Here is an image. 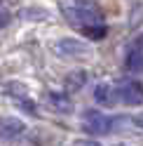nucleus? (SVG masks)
<instances>
[{"label":"nucleus","mask_w":143,"mask_h":146,"mask_svg":"<svg viewBox=\"0 0 143 146\" xmlns=\"http://www.w3.org/2000/svg\"><path fill=\"white\" fill-rule=\"evenodd\" d=\"M124 66H127L131 73L143 71V50L138 45H131V50L127 52V59H124Z\"/></svg>","instance_id":"6e6552de"},{"label":"nucleus","mask_w":143,"mask_h":146,"mask_svg":"<svg viewBox=\"0 0 143 146\" xmlns=\"http://www.w3.org/2000/svg\"><path fill=\"white\" fill-rule=\"evenodd\" d=\"M117 99L127 106H141L143 104V85L138 80H122V83L115 87Z\"/></svg>","instance_id":"7ed1b4c3"},{"label":"nucleus","mask_w":143,"mask_h":146,"mask_svg":"<svg viewBox=\"0 0 143 146\" xmlns=\"http://www.w3.org/2000/svg\"><path fill=\"white\" fill-rule=\"evenodd\" d=\"M61 12L68 19V24H75V26H96V24H103V10L94 0H77L73 5H61Z\"/></svg>","instance_id":"f257e3e1"},{"label":"nucleus","mask_w":143,"mask_h":146,"mask_svg":"<svg viewBox=\"0 0 143 146\" xmlns=\"http://www.w3.org/2000/svg\"><path fill=\"white\" fill-rule=\"evenodd\" d=\"M19 17H21V19H35V17H38V19H45L47 12H42V10H21Z\"/></svg>","instance_id":"9b49d317"},{"label":"nucleus","mask_w":143,"mask_h":146,"mask_svg":"<svg viewBox=\"0 0 143 146\" xmlns=\"http://www.w3.org/2000/svg\"><path fill=\"white\" fill-rule=\"evenodd\" d=\"M5 24H7V17H0V29H3Z\"/></svg>","instance_id":"4468645a"},{"label":"nucleus","mask_w":143,"mask_h":146,"mask_svg":"<svg viewBox=\"0 0 143 146\" xmlns=\"http://www.w3.org/2000/svg\"><path fill=\"white\" fill-rule=\"evenodd\" d=\"M26 130L24 120L19 118H0V139H14V137H19L21 132Z\"/></svg>","instance_id":"39448f33"},{"label":"nucleus","mask_w":143,"mask_h":146,"mask_svg":"<svg viewBox=\"0 0 143 146\" xmlns=\"http://www.w3.org/2000/svg\"><path fill=\"white\" fill-rule=\"evenodd\" d=\"M47 104L59 113H68L73 111V104H70V97L68 94H61V92H49L47 94Z\"/></svg>","instance_id":"0eeeda50"},{"label":"nucleus","mask_w":143,"mask_h":146,"mask_svg":"<svg viewBox=\"0 0 143 146\" xmlns=\"http://www.w3.org/2000/svg\"><path fill=\"white\" fill-rule=\"evenodd\" d=\"M94 99L99 104H103V106H113L115 102H117V92H115V87H110L108 83H101L94 90Z\"/></svg>","instance_id":"423d86ee"},{"label":"nucleus","mask_w":143,"mask_h":146,"mask_svg":"<svg viewBox=\"0 0 143 146\" xmlns=\"http://www.w3.org/2000/svg\"><path fill=\"white\" fill-rule=\"evenodd\" d=\"M82 33L87 35V38H92V40H101L103 35H106V26L103 24H96V26H85Z\"/></svg>","instance_id":"9d476101"},{"label":"nucleus","mask_w":143,"mask_h":146,"mask_svg":"<svg viewBox=\"0 0 143 146\" xmlns=\"http://www.w3.org/2000/svg\"><path fill=\"white\" fill-rule=\"evenodd\" d=\"M54 52L59 57H66V59H77V57H87L89 47L82 40H75V38H61L54 45Z\"/></svg>","instance_id":"20e7f679"},{"label":"nucleus","mask_w":143,"mask_h":146,"mask_svg":"<svg viewBox=\"0 0 143 146\" xmlns=\"http://www.w3.org/2000/svg\"><path fill=\"white\" fill-rule=\"evenodd\" d=\"M82 127L94 134V137H101V134H108L110 132V118L103 115L101 111H94V108H87V111L82 113Z\"/></svg>","instance_id":"f03ea898"},{"label":"nucleus","mask_w":143,"mask_h":146,"mask_svg":"<svg viewBox=\"0 0 143 146\" xmlns=\"http://www.w3.org/2000/svg\"><path fill=\"white\" fill-rule=\"evenodd\" d=\"M134 125L143 130V113H136V115H134Z\"/></svg>","instance_id":"ddd939ff"},{"label":"nucleus","mask_w":143,"mask_h":146,"mask_svg":"<svg viewBox=\"0 0 143 146\" xmlns=\"http://www.w3.org/2000/svg\"><path fill=\"white\" fill-rule=\"evenodd\" d=\"M75 146H99V144H96V141H89V139H77Z\"/></svg>","instance_id":"f8f14e48"},{"label":"nucleus","mask_w":143,"mask_h":146,"mask_svg":"<svg viewBox=\"0 0 143 146\" xmlns=\"http://www.w3.org/2000/svg\"><path fill=\"white\" fill-rule=\"evenodd\" d=\"M85 83H87V73L85 71H73V73L66 76V90L68 92H77Z\"/></svg>","instance_id":"1a4fd4ad"}]
</instances>
